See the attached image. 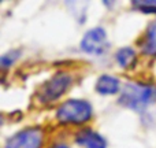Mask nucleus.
Instances as JSON below:
<instances>
[{
	"instance_id": "1",
	"label": "nucleus",
	"mask_w": 156,
	"mask_h": 148,
	"mask_svg": "<svg viewBox=\"0 0 156 148\" xmlns=\"http://www.w3.org/2000/svg\"><path fill=\"white\" fill-rule=\"evenodd\" d=\"M118 104L134 113H144L156 104V82L154 80H132L123 84L118 95Z\"/></svg>"
},
{
	"instance_id": "2",
	"label": "nucleus",
	"mask_w": 156,
	"mask_h": 148,
	"mask_svg": "<svg viewBox=\"0 0 156 148\" xmlns=\"http://www.w3.org/2000/svg\"><path fill=\"white\" fill-rule=\"evenodd\" d=\"M93 117L94 110L89 100L81 97H70L56 106L54 118L58 126L78 130L88 126Z\"/></svg>"
},
{
	"instance_id": "3",
	"label": "nucleus",
	"mask_w": 156,
	"mask_h": 148,
	"mask_svg": "<svg viewBox=\"0 0 156 148\" xmlns=\"http://www.w3.org/2000/svg\"><path fill=\"white\" fill-rule=\"evenodd\" d=\"M74 84V75L69 70L55 71L37 88L34 93V103L40 107L54 106L67 93ZM59 104V103H58Z\"/></svg>"
},
{
	"instance_id": "4",
	"label": "nucleus",
	"mask_w": 156,
	"mask_h": 148,
	"mask_svg": "<svg viewBox=\"0 0 156 148\" xmlns=\"http://www.w3.org/2000/svg\"><path fill=\"white\" fill-rule=\"evenodd\" d=\"M47 129L41 125H29L7 137L3 148H45Z\"/></svg>"
},
{
	"instance_id": "5",
	"label": "nucleus",
	"mask_w": 156,
	"mask_h": 148,
	"mask_svg": "<svg viewBox=\"0 0 156 148\" xmlns=\"http://www.w3.org/2000/svg\"><path fill=\"white\" fill-rule=\"evenodd\" d=\"M80 48L83 54L90 56H101L110 48L107 30L103 26H93L83 33L80 41Z\"/></svg>"
},
{
	"instance_id": "6",
	"label": "nucleus",
	"mask_w": 156,
	"mask_h": 148,
	"mask_svg": "<svg viewBox=\"0 0 156 148\" xmlns=\"http://www.w3.org/2000/svg\"><path fill=\"white\" fill-rule=\"evenodd\" d=\"M73 143L80 148H108V141L100 132L85 126L73 133Z\"/></svg>"
},
{
	"instance_id": "7",
	"label": "nucleus",
	"mask_w": 156,
	"mask_h": 148,
	"mask_svg": "<svg viewBox=\"0 0 156 148\" xmlns=\"http://www.w3.org/2000/svg\"><path fill=\"white\" fill-rule=\"evenodd\" d=\"M138 52L149 59H156V18L148 23L137 40Z\"/></svg>"
},
{
	"instance_id": "8",
	"label": "nucleus",
	"mask_w": 156,
	"mask_h": 148,
	"mask_svg": "<svg viewBox=\"0 0 156 148\" xmlns=\"http://www.w3.org/2000/svg\"><path fill=\"white\" fill-rule=\"evenodd\" d=\"M122 80L114 74H100L94 82V92L100 96H118L122 91Z\"/></svg>"
},
{
	"instance_id": "9",
	"label": "nucleus",
	"mask_w": 156,
	"mask_h": 148,
	"mask_svg": "<svg viewBox=\"0 0 156 148\" xmlns=\"http://www.w3.org/2000/svg\"><path fill=\"white\" fill-rule=\"evenodd\" d=\"M114 59L118 67L123 71H134L140 62V55L134 47L125 45L116 49L114 54Z\"/></svg>"
},
{
	"instance_id": "10",
	"label": "nucleus",
	"mask_w": 156,
	"mask_h": 148,
	"mask_svg": "<svg viewBox=\"0 0 156 148\" xmlns=\"http://www.w3.org/2000/svg\"><path fill=\"white\" fill-rule=\"evenodd\" d=\"M21 56H22L21 48H14V49H10L8 52H5V54L0 58V66H2L3 71H7V69L12 67V66L19 60Z\"/></svg>"
},
{
	"instance_id": "11",
	"label": "nucleus",
	"mask_w": 156,
	"mask_h": 148,
	"mask_svg": "<svg viewBox=\"0 0 156 148\" xmlns=\"http://www.w3.org/2000/svg\"><path fill=\"white\" fill-rule=\"evenodd\" d=\"M132 7L143 14L156 15V0H133Z\"/></svg>"
},
{
	"instance_id": "12",
	"label": "nucleus",
	"mask_w": 156,
	"mask_h": 148,
	"mask_svg": "<svg viewBox=\"0 0 156 148\" xmlns=\"http://www.w3.org/2000/svg\"><path fill=\"white\" fill-rule=\"evenodd\" d=\"M45 148H71V147L70 144L63 140H55V141H51L49 144H47Z\"/></svg>"
}]
</instances>
